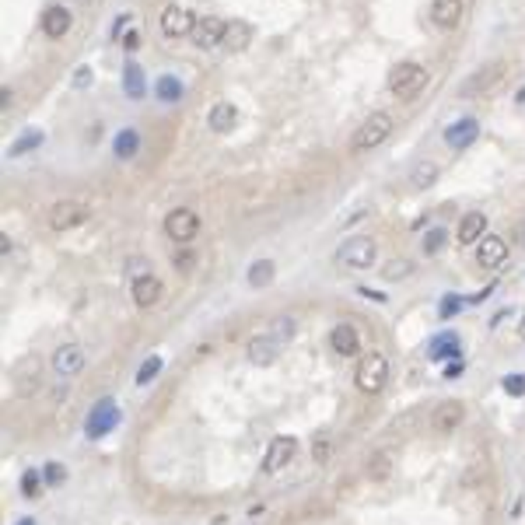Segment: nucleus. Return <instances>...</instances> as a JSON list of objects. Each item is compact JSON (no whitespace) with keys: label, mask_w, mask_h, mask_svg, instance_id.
<instances>
[{"label":"nucleus","mask_w":525,"mask_h":525,"mask_svg":"<svg viewBox=\"0 0 525 525\" xmlns=\"http://www.w3.org/2000/svg\"><path fill=\"white\" fill-rule=\"evenodd\" d=\"M392 116L389 113H372L357 130H354V137H350V151H357V154H364V151H375V147H382L389 137H392Z\"/></svg>","instance_id":"nucleus-1"},{"label":"nucleus","mask_w":525,"mask_h":525,"mask_svg":"<svg viewBox=\"0 0 525 525\" xmlns=\"http://www.w3.org/2000/svg\"><path fill=\"white\" fill-rule=\"evenodd\" d=\"M428 81H431L428 67H420V64L406 60V64H399V67H396V70L389 74V91H392L396 98L410 102V98H417L420 91L428 88Z\"/></svg>","instance_id":"nucleus-2"},{"label":"nucleus","mask_w":525,"mask_h":525,"mask_svg":"<svg viewBox=\"0 0 525 525\" xmlns=\"http://www.w3.org/2000/svg\"><path fill=\"white\" fill-rule=\"evenodd\" d=\"M354 382H357V389H361L364 396H379V392L389 385V361H385V354L372 350L368 357H361Z\"/></svg>","instance_id":"nucleus-3"},{"label":"nucleus","mask_w":525,"mask_h":525,"mask_svg":"<svg viewBox=\"0 0 525 525\" xmlns=\"http://www.w3.org/2000/svg\"><path fill=\"white\" fill-rule=\"evenodd\" d=\"M379 256V245L372 235H350L340 249H336V262L347 270H368Z\"/></svg>","instance_id":"nucleus-4"},{"label":"nucleus","mask_w":525,"mask_h":525,"mask_svg":"<svg viewBox=\"0 0 525 525\" xmlns=\"http://www.w3.org/2000/svg\"><path fill=\"white\" fill-rule=\"evenodd\" d=\"M501 77H504V64L501 60H494V64H484L480 70H472L462 84H459V95L462 98H480V95H490L497 84H501Z\"/></svg>","instance_id":"nucleus-5"},{"label":"nucleus","mask_w":525,"mask_h":525,"mask_svg":"<svg viewBox=\"0 0 525 525\" xmlns=\"http://www.w3.org/2000/svg\"><path fill=\"white\" fill-rule=\"evenodd\" d=\"M165 235L179 245H189L200 235V214L193 207H175L165 214Z\"/></svg>","instance_id":"nucleus-6"},{"label":"nucleus","mask_w":525,"mask_h":525,"mask_svg":"<svg viewBox=\"0 0 525 525\" xmlns=\"http://www.w3.org/2000/svg\"><path fill=\"white\" fill-rule=\"evenodd\" d=\"M88 221V207L81 200H57L49 207V228L52 231H74Z\"/></svg>","instance_id":"nucleus-7"},{"label":"nucleus","mask_w":525,"mask_h":525,"mask_svg":"<svg viewBox=\"0 0 525 525\" xmlns=\"http://www.w3.org/2000/svg\"><path fill=\"white\" fill-rule=\"evenodd\" d=\"M196 15L193 11H186V8H179V4H169L165 11H162V35L165 39H186V35H193V28H196Z\"/></svg>","instance_id":"nucleus-8"},{"label":"nucleus","mask_w":525,"mask_h":525,"mask_svg":"<svg viewBox=\"0 0 525 525\" xmlns=\"http://www.w3.org/2000/svg\"><path fill=\"white\" fill-rule=\"evenodd\" d=\"M225 35H228V21H225V18H218V15L200 18V21H196V28H193V42H196L200 49L225 46Z\"/></svg>","instance_id":"nucleus-9"},{"label":"nucleus","mask_w":525,"mask_h":525,"mask_svg":"<svg viewBox=\"0 0 525 525\" xmlns=\"http://www.w3.org/2000/svg\"><path fill=\"white\" fill-rule=\"evenodd\" d=\"M462 420H466V403L462 399H445V403H438V410L431 417V428L438 435H452V431L462 428Z\"/></svg>","instance_id":"nucleus-10"},{"label":"nucleus","mask_w":525,"mask_h":525,"mask_svg":"<svg viewBox=\"0 0 525 525\" xmlns=\"http://www.w3.org/2000/svg\"><path fill=\"white\" fill-rule=\"evenodd\" d=\"M477 140H480V120H472V116H462L445 130V144L452 151H469Z\"/></svg>","instance_id":"nucleus-11"},{"label":"nucleus","mask_w":525,"mask_h":525,"mask_svg":"<svg viewBox=\"0 0 525 525\" xmlns=\"http://www.w3.org/2000/svg\"><path fill=\"white\" fill-rule=\"evenodd\" d=\"M294 459H298V438L280 435V438H274V441H270L262 469H267V472H280V469H284V466H291Z\"/></svg>","instance_id":"nucleus-12"},{"label":"nucleus","mask_w":525,"mask_h":525,"mask_svg":"<svg viewBox=\"0 0 525 525\" xmlns=\"http://www.w3.org/2000/svg\"><path fill=\"white\" fill-rule=\"evenodd\" d=\"M116 424H120V406H116L113 399H102V403L88 413V424H84V428H88L91 438H102V435H109Z\"/></svg>","instance_id":"nucleus-13"},{"label":"nucleus","mask_w":525,"mask_h":525,"mask_svg":"<svg viewBox=\"0 0 525 525\" xmlns=\"http://www.w3.org/2000/svg\"><path fill=\"white\" fill-rule=\"evenodd\" d=\"M477 262H480L484 270L504 267V262H508V242H504L501 235H484V238L477 242Z\"/></svg>","instance_id":"nucleus-14"},{"label":"nucleus","mask_w":525,"mask_h":525,"mask_svg":"<svg viewBox=\"0 0 525 525\" xmlns=\"http://www.w3.org/2000/svg\"><path fill=\"white\" fill-rule=\"evenodd\" d=\"M84 350L77 347V343H67V347H60L57 354H52V372H57L60 379H74V375H81L84 372Z\"/></svg>","instance_id":"nucleus-15"},{"label":"nucleus","mask_w":525,"mask_h":525,"mask_svg":"<svg viewBox=\"0 0 525 525\" xmlns=\"http://www.w3.org/2000/svg\"><path fill=\"white\" fill-rule=\"evenodd\" d=\"M133 291V305L137 308H154L158 301H162V291H165V284L158 280L154 274H140V277H133V284H130Z\"/></svg>","instance_id":"nucleus-16"},{"label":"nucleus","mask_w":525,"mask_h":525,"mask_svg":"<svg viewBox=\"0 0 525 525\" xmlns=\"http://www.w3.org/2000/svg\"><path fill=\"white\" fill-rule=\"evenodd\" d=\"M280 340L274 336V333H259V336H252L249 340V361L256 364V368H267V364H274L277 357H280Z\"/></svg>","instance_id":"nucleus-17"},{"label":"nucleus","mask_w":525,"mask_h":525,"mask_svg":"<svg viewBox=\"0 0 525 525\" xmlns=\"http://www.w3.org/2000/svg\"><path fill=\"white\" fill-rule=\"evenodd\" d=\"M484 235H487V214L484 210H469V214H462V221L455 228L459 245H477Z\"/></svg>","instance_id":"nucleus-18"},{"label":"nucleus","mask_w":525,"mask_h":525,"mask_svg":"<svg viewBox=\"0 0 525 525\" xmlns=\"http://www.w3.org/2000/svg\"><path fill=\"white\" fill-rule=\"evenodd\" d=\"M70 25H74V15H70L64 4L46 8V15H42V35H46V39H64V35L70 32Z\"/></svg>","instance_id":"nucleus-19"},{"label":"nucleus","mask_w":525,"mask_h":525,"mask_svg":"<svg viewBox=\"0 0 525 525\" xmlns=\"http://www.w3.org/2000/svg\"><path fill=\"white\" fill-rule=\"evenodd\" d=\"M330 347H333V354H340V357H354V354L361 350V333H357L350 323H340V326H333V333H330Z\"/></svg>","instance_id":"nucleus-20"},{"label":"nucleus","mask_w":525,"mask_h":525,"mask_svg":"<svg viewBox=\"0 0 525 525\" xmlns=\"http://www.w3.org/2000/svg\"><path fill=\"white\" fill-rule=\"evenodd\" d=\"M431 21L441 32H452L462 21V0H435L431 4Z\"/></svg>","instance_id":"nucleus-21"},{"label":"nucleus","mask_w":525,"mask_h":525,"mask_svg":"<svg viewBox=\"0 0 525 525\" xmlns=\"http://www.w3.org/2000/svg\"><path fill=\"white\" fill-rule=\"evenodd\" d=\"M123 91L130 102H144V95H147V77L137 60H126V67H123Z\"/></svg>","instance_id":"nucleus-22"},{"label":"nucleus","mask_w":525,"mask_h":525,"mask_svg":"<svg viewBox=\"0 0 525 525\" xmlns=\"http://www.w3.org/2000/svg\"><path fill=\"white\" fill-rule=\"evenodd\" d=\"M207 123H210V130H214V133H228L238 123V109L231 102H214V105H210V113H207Z\"/></svg>","instance_id":"nucleus-23"},{"label":"nucleus","mask_w":525,"mask_h":525,"mask_svg":"<svg viewBox=\"0 0 525 525\" xmlns=\"http://www.w3.org/2000/svg\"><path fill=\"white\" fill-rule=\"evenodd\" d=\"M137 151H140V133H137L133 126L116 130V137H113V154L120 158V162H130V158H137Z\"/></svg>","instance_id":"nucleus-24"},{"label":"nucleus","mask_w":525,"mask_h":525,"mask_svg":"<svg viewBox=\"0 0 525 525\" xmlns=\"http://www.w3.org/2000/svg\"><path fill=\"white\" fill-rule=\"evenodd\" d=\"M154 91H158V98H162L165 105H175V102L186 98V84H182L179 77H172V74H162V77H158Z\"/></svg>","instance_id":"nucleus-25"},{"label":"nucleus","mask_w":525,"mask_h":525,"mask_svg":"<svg viewBox=\"0 0 525 525\" xmlns=\"http://www.w3.org/2000/svg\"><path fill=\"white\" fill-rule=\"evenodd\" d=\"M274 277H277V267H274V259H259V262H252V267H249V274H245V280H249L256 291L270 287V284H274Z\"/></svg>","instance_id":"nucleus-26"},{"label":"nucleus","mask_w":525,"mask_h":525,"mask_svg":"<svg viewBox=\"0 0 525 525\" xmlns=\"http://www.w3.org/2000/svg\"><path fill=\"white\" fill-rule=\"evenodd\" d=\"M249 42H252V25H249V21H228L225 46H228L231 52H242V49H249Z\"/></svg>","instance_id":"nucleus-27"},{"label":"nucleus","mask_w":525,"mask_h":525,"mask_svg":"<svg viewBox=\"0 0 525 525\" xmlns=\"http://www.w3.org/2000/svg\"><path fill=\"white\" fill-rule=\"evenodd\" d=\"M42 140H46V133H42V130H21V133L11 140L8 154H11V158H21V154H28V151H39V147H42Z\"/></svg>","instance_id":"nucleus-28"},{"label":"nucleus","mask_w":525,"mask_h":525,"mask_svg":"<svg viewBox=\"0 0 525 525\" xmlns=\"http://www.w3.org/2000/svg\"><path fill=\"white\" fill-rule=\"evenodd\" d=\"M438 175H441L438 162H417L410 172V182H413V189H431L438 182Z\"/></svg>","instance_id":"nucleus-29"},{"label":"nucleus","mask_w":525,"mask_h":525,"mask_svg":"<svg viewBox=\"0 0 525 525\" xmlns=\"http://www.w3.org/2000/svg\"><path fill=\"white\" fill-rule=\"evenodd\" d=\"M431 361H441V357H459V336L455 333H441L431 340V350H428Z\"/></svg>","instance_id":"nucleus-30"},{"label":"nucleus","mask_w":525,"mask_h":525,"mask_svg":"<svg viewBox=\"0 0 525 525\" xmlns=\"http://www.w3.org/2000/svg\"><path fill=\"white\" fill-rule=\"evenodd\" d=\"M389 472H392V459H389V452H375L372 459H368V480L382 484V480H389Z\"/></svg>","instance_id":"nucleus-31"},{"label":"nucleus","mask_w":525,"mask_h":525,"mask_svg":"<svg viewBox=\"0 0 525 525\" xmlns=\"http://www.w3.org/2000/svg\"><path fill=\"white\" fill-rule=\"evenodd\" d=\"M158 372H162V357L158 354H151L140 368H137V385H147V382H154L158 379Z\"/></svg>","instance_id":"nucleus-32"},{"label":"nucleus","mask_w":525,"mask_h":525,"mask_svg":"<svg viewBox=\"0 0 525 525\" xmlns=\"http://www.w3.org/2000/svg\"><path fill=\"white\" fill-rule=\"evenodd\" d=\"M445 245H448V231L445 228H431L424 235V256H438Z\"/></svg>","instance_id":"nucleus-33"},{"label":"nucleus","mask_w":525,"mask_h":525,"mask_svg":"<svg viewBox=\"0 0 525 525\" xmlns=\"http://www.w3.org/2000/svg\"><path fill=\"white\" fill-rule=\"evenodd\" d=\"M294 330H298V323L291 319V315H280V319L274 323V330H270V333H274V336H277V340L287 347V343L294 340Z\"/></svg>","instance_id":"nucleus-34"},{"label":"nucleus","mask_w":525,"mask_h":525,"mask_svg":"<svg viewBox=\"0 0 525 525\" xmlns=\"http://www.w3.org/2000/svg\"><path fill=\"white\" fill-rule=\"evenodd\" d=\"M42 477H46V472L28 469L25 477H21V494H25V497H39V494H42Z\"/></svg>","instance_id":"nucleus-35"},{"label":"nucleus","mask_w":525,"mask_h":525,"mask_svg":"<svg viewBox=\"0 0 525 525\" xmlns=\"http://www.w3.org/2000/svg\"><path fill=\"white\" fill-rule=\"evenodd\" d=\"M410 274H413V262H410V259H392V267L382 270L385 280H403V277H410Z\"/></svg>","instance_id":"nucleus-36"},{"label":"nucleus","mask_w":525,"mask_h":525,"mask_svg":"<svg viewBox=\"0 0 525 525\" xmlns=\"http://www.w3.org/2000/svg\"><path fill=\"white\" fill-rule=\"evenodd\" d=\"M42 472H46V484H49V487H57V484H64V480H67V469H64L60 462H49Z\"/></svg>","instance_id":"nucleus-37"},{"label":"nucleus","mask_w":525,"mask_h":525,"mask_svg":"<svg viewBox=\"0 0 525 525\" xmlns=\"http://www.w3.org/2000/svg\"><path fill=\"white\" fill-rule=\"evenodd\" d=\"M501 385H504L508 396H525V375H508Z\"/></svg>","instance_id":"nucleus-38"},{"label":"nucleus","mask_w":525,"mask_h":525,"mask_svg":"<svg viewBox=\"0 0 525 525\" xmlns=\"http://www.w3.org/2000/svg\"><path fill=\"white\" fill-rule=\"evenodd\" d=\"M438 308H441V319H452V315H455V312L462 308V298L448 294V298H441V305H438Z\"/></svg>","instance_id":"nucleus-39"},{"label":"nucleus","mask_w":525,"mask_h":525,"mask_svg":"<svg viewBox=\"0 0 525 525\" xmlns=\"http://www.w3.org/2000/svg\"><path fill=\"white\" fill-rule=\"evenodd\" d=\"M123 49H126V52H137V49H140V32H137V28L123 32Z\"/></svg>","instance_id":"nucleus-40"},{"label":"nucleus","mask_w":525,"mask_h":525,"mask_svg":"<svg viewBox=\"0 0 525 525\" xmlns=\"http://www.w3.org/2000/svg\"><path fill=\"white\" fill-rule=\"evenodd\" d=\"M91 67H77V74H74V88H88L91 84Z\"/></svg>","instance_id":"nucleus-41"},{"label":"nucleus","mask_w":525,"mask_h":525,"mask_svg":"<svg viewBox=\"0 0 525 525\" xmlns=\"http://www.w3.org/2000/svg\"><path fill=\"white\" fill-rule=\"evenodd\" d=\"M189 267H193V252H179V256H175V270H179V274H189Z\"/></svg>","instance_id":"nucleus-42"},{"label":"nucleus","mask_w":525,"mask_h":525,"mask_svg":"<svg viewBox=\"0 0 525 525\" xmlns=\"http://www.w3.org/2000/svg\"><path fill=\"white\" fill-rule=\"evenodd\" d=\"M11 102H15V91H11V88H0V113H8Z\"/></svg>","instance_id":"nucleus-43"},{"label":"nucleus","mask_w":525,"mask_h":525,"mask_svg":"<svg viewBox=\"0 0 525 525\" xmlns=\"http://www.w3.org/2000/svg\"><path fill=\"white\" fill-rule=\"evenodd\" d=\"M459 375H462V361H455V364L445 368V379H459Z\"/></svg>","instance_id":"nucleus-44"},{"label":"nucleus","mask_w":525,"mask_h":525,"mask_svg":"<svg viewBox=\"0 0 525 525\" xmlns=\"http://www.w3.org/2000/svg\"><path fill=\"white\" fill-rule=\"evenodd\" d=\"M126 25H130V15H123V18H120V21H116V25H113V39H120V35H123V28H126Z\"/></svg>","instance_id":"nucleus-45"},{"label":"nucleus","mask_w":525,"mask_h":525,"mask_svg":"<svg viewBox=\"0 0 525 525\" xmlns=\"http://www.w3.org/2000/svg\"><path fill=\"white\" fill-rule=\"evenodd\" d=\"M518 340H525V312H522V319H518Z\"/></svg>","instance_id":"nucleus-46"},{"label":"nucleus","mask_w":525,"mask_h":525,"mask_svg":"<svg viewBox=\"0 0 525 525\" xmlns=\"http://www.w3.org/2000/svg\"><path fill=\"white\" fill-rule=\"evenodd\" d=\"M15 525H35V522H32V518H21V522H15Z\"/></svg>","instance_id":"nucleus-47"},{"label":"nucleus","mask_w":525,"mask_h":525,"mask_svg":"<svg viewBox=\"0 0 525 525\" xmlns=\"http://www.w3.org/2000/svg\"><path fill=\"white\" fill-rule=\"evenodd\" d=\"M518 102H525V88H522V91H518Z\"/></svg>","instance_id":"nucleus-48"}]
</instances>
